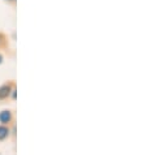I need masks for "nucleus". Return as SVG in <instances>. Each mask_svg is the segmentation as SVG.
<instances>
[{
	"instance_id": "f257e3e1",
	"label": "nucleus",
	"mask_w": 146,
	"mask_h": 155,
	"mask_svg": "<svg viewBox=\"0 0 146 155\" xmlns=\"http://www.w3.org/2000/svg\"><path fill=\"white\" fill-rule=\"evenodd\" d=\"M11 120V112H8V111H3L2 114H0V121L2 123H8Z\"/></svg>"
},
{
	"instance_id": "f03ea898",
	"label": "nucleus",
	"mask_w": 146,
	"mask_h": 155,
	"mask_svg": "<svg viewBox=\"0 0 146 155\" xmlns=\"http://www.w3.org/2000/svg\"><path fill=\"white\" fill-rule=\"evenodd\" d=\"M9 90H11L9 86H3V87H0V99L8 97V94H9Z\"/></svg>"
},
{
	"instance_id": "7ed1b4c3",
	"label": "nucleus",
	"mask_w": 146,
	"mask_h": 155,
	"mask_svg": "<svg viewBox=\"0 0 146 155\" xmlns=\"http://www.w3.org/2000/svg\"><path fill=\"white\" fill-rule=\"evenodd\" d=\"M8 136V129L5 127H0V141L4 140Z\"/></svg>"
},
{
	"instance_id": "20e7f679",
	"label": "nucleus",
	"mask_w": 146,
	"mask_h": 155,
	"mask_svg": "<svg viewBox=\"0 0 146 155\" xmlns=\"http://www.w3.org/2000/svg\"><path fill=\"white\" fill-rule=\"evenodd\" d=\"M0 63H2V55H0Z\"/></svg>"
}]
</instances>
